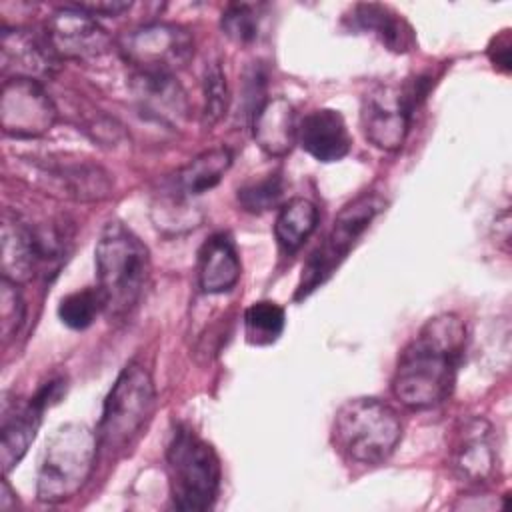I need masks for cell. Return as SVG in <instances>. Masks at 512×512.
I'll return each mask as SVG.
<instances>
[{
    "instance_id": "cell-1",
    "label": "cell",
    "mask_w": 512,
    "mask_h": 512,
    "mask_svg": "<svg viewBox=\"0 0 512 512\" xmlns=\"http://www.w3.org/2000/svg\"><path fill=\"white\" fill-rule=\"evenodd\" d=\"M466 338V324L458 314L442 312L428 318L398 356L392 376L396 400L412 410L442 404L454 390Z\"/></svg>"
},
{
    "instance_id": "cell-2",
    "label": "cell",
    "mask_w": 512,
    "mask_h": 512,
    "mask_svg": "<svg viewBox=\"0 0 512 512\" xmlns=\"http://www.w3.org/2000/svg\"><path fill=\"white\" fill-rule=\"evenodd\" d=\"M94 264L106 318L124 320L134 312L148 286V248L128 226L112 220L96 240Z\"/></svg>"
},
{
    "instance_id": "cell-3",
    "label": "cell",
    "mask_w": 512,
    "mask_h": 512,
    "mask_svg": "<svg viewBox=\"0 0 512 512\" xmlns=\"http://www.w3.org/2000/svg\"><path fill=\"white\" fill-rule=\"evenodd\" d=\"M154 382L138 360L128 362L106 394L102 416L96 426L98 450L120 456L136 444L154 412Z\"/></svg>"
},
{
    "instance_id": "cell-4",
    "label": "cell",
    "mask_w": 512,
    "mask_h": 512,
    "mask_svg": "<svg viewBox=\"0 0 512 512\" xmlns=\"http://www.w3.org/2000/svg\"><path fill=\"white\" fill-rule=\"evenodd\" d=\"M402 438L398 412L380 398L346 400L334 414V446L352 462L376 466L392 456Z\"/></svg>"
},
{
    "instance_id": "cell-5",
    "label": "cell",
    "mask_w": 512,
    "mask_h": 512,
    "mask_svg": "<svg viewBox=\"0 0 512 512\" xmlns=\"http://www.w3.org/2000/svg\"><path fill=\"white\" fill-rule=\"evenodd\" d=\"M170 496L176 510L202 512L214 506L220 490V458L212 444L178 424L166 446Z\"/></svg>"
},
{
    "instance_id": "cell-6",
    "label": "cell",
    "mask_w": 512,
    "mask_h": 512,
    "mask_svg": "<svg viewBox=\"0 0 512 512\" xmlns=\"http://www.w3.org/2000/svg\"><path fill=\"white\" fill-rule=\"evenodd\" d=\"M98 454V438L86 424L70 422L60 426L46 442L36 496L40 502L58 504L74 498L90 478Z\"/></svg>"
},
{
    "instance_id": "cell-7",
    "label": "cell",
    "mask_w": 512,
    "mask_h": 512,
    "mask_svg": "<svg viewBox=\"0 0 512 512\" xmlns=\"http://www.w3.org/2000/svg\"><path fill=\"white\" fill-rule=\"evenodd\" d=\"M384 208L386 200L380 194L364 192L338 212L328 234L302 268L300 282L294 294L296 300H304L306 296H310L338 270V266L346 260L360 236L368 230L374 218L384 212Z\"/></svg>"
},
{
    "instance_id": "cell-8",
    "label": "cell",
    "mask_w": 512,
    "mask_h": 512,
    "mask_svg": "<svg viewBox=\"0 0 512 512\" xmlns=\"http://www.w3.org/2000/svg\"><path fill=\"white\" fill-rule=\"evenodd\" d=\"M120 52L138 72L174 74L194 56L192 34L172 22H150L128 32Z\"/></svg>"
},
{
    "instance_id": "cell-9",
    "label": "cell",
    "mask_w": 512,
    "mask_h": 512,
    "mask_svg": "<svg viewBox=\"0 0 512 512\" xmlns=\"http://www.w3.org/2000/svg\"><path fill=\"white\" fill-rule=\"evenodd\" d=\"M414 108L416 102L406 86L384 82L370 86L360 106L364 138L384 152L398 150L408 136Z\"/></svg>"
},
{
    "instance_id": "cell-10",
    "label": "cell",
    "mask_w": 512,
    "mask_h": 512,
    "mask_svg": "<svg viewBox=\"0 0 512 512\" xmlns=\"http://www.w3.org/2000/svg\"><path fill=\"white\" fill-rule=\"evenodd\" d=\"M56 106L40 82L8 78L0 92V122L6 136L36 138L56 124Z\"/></svg>"
},
{
    "instance_id": "cell-11",
    "label": "cell",
    "mask_w": 512,
    "mask_h": 512,
    "mask_svg": "<svg viewBox=\"0 0 512 512\" xmlns=\"http://www.w3.org/2000/svg\"><path fill=\"white\" fill-rule=\"evenodd\" d=\"M64 380H50L46 382L32 398L24 402H10L4 400L2 404V424H0V462L4 468V474H8L28 452L30 444L36 438V432L42 424L44 410L58 402L62 396Z\"/></svg>"
},
{
    "instance_id": "cell-12",
    "label": "cell",
    "mask_w": 512,
    "mask_h": 512,
    "mask_svg": "<svg viewBox=\"0 0 512 512\" xmlns=\"http://www.w3.org/2000/svg\"><path fill=\"white\" fill-rule=\"evenodd\" d=\"M44 36L60 60L86 62L106 54L112 46L108 32L78 4L56 8L46 20Z\"/></svg>"
},
{
    "instance_id": "cell-13",
    "label": "cell",
    "mask_w": 512,
    "mask_h": 512,
    "mask_svg": "<svg viewBox=\"0 0 512 512\" xmlns=\"http://www.w3.org/2000/svg\"><path fill=\"white\" fill-rule=\"evenodd\" d=\"M0 244L2 278L18 286L30 282L46 260L56 258V248L46 246L38 232H34L24 220H20L16 214H10L8 210L2 216Z\"/></svg>"
},
{
    "instance_id": "cell-14",
    "label": "cell",
    "mask_w": 512,
    "mask_h": 512,
    "mask_svg": "<svg viewBox=\"0 0 512 512\" xmlns=\"http://www.w3.org/2000/svg\"><path fill=\"white\" fill-rule=\"evenodd\" d=\"M60 62L46 36L40 38L26 28H2L0 64L6 80L28 78L40 82L52 78Z\"/></svg>"
},
{
    "instance_id": "cell-15",
    "label": "cell",
    "mask_w": 512,
    "mask_h": 512,
    "mask_svg": "<svg viewBox=\"0 0 512 512\" xmlns=\"http://www.w3.org/2000/svg\"><path fill=\"white\" fill-rule=\"evenodd\" d=\"M450 466L468 484H484L496 470V446L492 426L484 418H468L456 428Z\"/></svg>"
},
{
    "instance_id": "cell-16",
    "label": "cell",
    "mask_w": 512,
    "mask_h": 512,
    "mask_svg": "<svg viewBox=\"0 0 512 512\" xmlns=\"http://www.w3.org/2000/svg\"><path fill=\"white\" fill-rule=\"evenodd\" d=\"M298 144L318 162H336L348 156L352 136L338 110L316 108L298 122Z\"/></svg>"
},
{
    "instance_id": "cell-17",
    "label": "cell",
    "mask_w": 512,
    "mask_h": 512,
    "mask_svg": "<svg viewBox=\"0 0 512 512\" xmlns=\"http://www.w3.org/2000/svg\"><path fill=\"white\" fill-rule=\"evenodd\" d=\"M252 136L258 148L272 158L290 154L298 142V120L292 102L274 96L258 104L252 118Z\"/></svg>"
},
{
    "instance_id": "cell-18",
    "label": "cell",
    "mask_w": 512,
    "mask_h": 512,
    "mask_svg": "<svg viewBox=\"0 0 512 512\" xmlns=\"http://www.w3.org/2000/svg\"><path fill=\"white\" fill-rule=\"evenodd\" d=\"M344 22L350 30L366 32L376 36L388 50L404 54L410 52L416 44L412 26L402 14L392 10L386 4L378 2H360L350 8Z\"/></svg>"
},
{
    "instance_id": "cell-19",
    "label": "cell",
    "mask_w": 512,
    "mask_h": 512,
    "mask_svg": "<svg viewBox=\"0 0 512 512\" xmlns=\"http://www.w3.org/2000/svg\"><path fill=\"white\" fill-rule=\"evenodd\" d=\"M132 88L142 110L154 118L172 126H178L182 120H186L190 104L174 74L136 70L132 76Z\"/></svg>"
},
{
    "instance_id": "cell-20",
    "label": "cell",
    "mask_w": 512,
    "mask_h": 512,
    "mask_svg": "<svg viewBox=\"0 0 512 512\" xmlns=\"http://www.w3.org/2000/svg\"><path fill=\"white\" fill-rule=\"evenodd\" d=\"M242 266L228 234L216 232L198 250V284L204 294L218 296L236 286Z\"/></svg>"
},
{
    "instance_id": "cell-21",
    "label": "cell",
    "mask_w": 512,
    "mask_h": 512,
    "mask_svg": "<svg viewBox=\"0 0 512 512\" xmlns=\"http://www.w3.org/2000/svg\"><path fill=\"white\" fill-rule=\"evenodd\" d=\"M232 166V152L226 146H216L200 152L186 162L176 174L178 192L184 196H198L212 190Z\"/></svg>"
},
{
    "instance_id": "cell-22",
    "label": "cell",
    "mask_w": 512,
    "mask_h": 512,
    "mask_svg": "<svg viewBox=\"0 0 512 512\" xmlns=\"http://www.w3.org/2000/svg\"><path fill=\"white\" fill-rule=\"evenodd\" d=\"M48 172L58 182L60 190L76 200H102L112 192L110 176L98 164H58Z\"/></svg>"
},
{
    "instance_id": "cell-23",
    "label": "cell",
    "mask_w": 512,
    "mask_h": 512,
    "mask_svg": "<svg viewBox=\"0 0 512 512\" xmlns=\"http://www.w3.org/2000/svg\"><path fill=\"white\" fill-rule=\"evenodd\" d=\"M318 226V208L308 198L288 200L274 222V236L282 252H296L316 230Z\"/></svg>"
},
{
    "instance_id": "cell-24",
    "label": "cell",
    "mask_w": 512,
    "mask_h": 512,
    "mask_svg": "<svg viewBox=\"0 0 512 512\" xmlns=\"http://www.w3.org/2000/svg\"><path fill=\"white\" fill-rule=\"evenodd\" d=\"M286 326L284 308L272 300L252 302L244 310V336L250 346L274 344Z\"/></svg>"
},
{
    "instance_id": "cell-25",
    "label": "cell",
    "mask_w": 512,
    "mask_h": 512,
    "mask_svg": "<svg viewBox=\"0 0 512 512\" xmlns=\"http://www.w3.org/2000/svg\"><path fill=\"white\" fill-rule=\"evenodd\" d=\"M100 312L104 314V302L98 288L70 292L58 304V318L72 330H86Z\"/></svg>"
},
{
    "instance_id": "cell-26",
    "label": "cell",
    "mask_w": 512,
    "mask_h": 512,
    "mask_svg": "<svg viewBox=\"0 0 512 512\" xmlns=\"http://www.w3.org/2000/svg\"><path fill=\"white\" fill-rule=\"evenodd\" d=\"M284 194V180L278 172L242 184L236 192V200L242 210L250 214H264L280 204Z\"/></svg>"
},
{
    "instance_id": "cell-27",
    "label": "cell",
    "mask_w": 512,
    "mask_h": 512,
    "mask_svg": "<svg viewBox=\"0 0 512 512\" xmlns=\"http://www.w3.org/2000/svg\"><path fill=\"white\" fill-rule=\"evenodd\" d=\"M220 26L228 38L238 44L256 40L260 30V12L256 4H228L222 12Z\"/></svg>"
},
{
    "instance_id": "cell-28",
    "label": "cell",
    "mask_w": 512,
    "mask_h": 512,
    "mask_svg": "<svg viewBox=\"0 0 512 512\" xmlns=\"http://www.w3.org/2000/svg\"><path fill=\"white\" fill-rule=\"evenodd\" d=\"M230 94L226 76L218 62L206 66L204 72V124H216L228 110Z\"/></svg>"
},
{
    "instance_id": "cell-29",
    "label": "cell",
    "mask_w": 512,
    "mask_h": 512,
    "mask_svg": "<svg viewBox=\"0 0 512 512\" xmlns=\"http://www.w3.org/2000/svg\"><path fill=\"white\" fill-rule=\"evenodd\" d=\"M26 306L24 298L20 294V286L4 280L0 284V334H2V344L6 346L20 330L24 322Z\"/></svg>"
},
{
    "instance_id": "cell-30",
    "label": "cell",
    "mask_w": 512,
    "mask_h": 512,
    "mask_svg": "<svg viewBox=\"0 0 512 512\" xmlns=\"http://www.w3.org/2000/svg\"><path fill=\"white\" fill-rule=\"evenodd\" d=\"M488 56L494 64V68H500L502 72H510V34L504 30L502 34L492 38V44L488 46Z\"/></svg>"
},
{
    "instance_id": "cell-31",
    "label": "cell",
    "mask_w": 512,
    "mask_h": 512,
    "mask_svg": "<svg viewBox=\"0 0 512 512\" xmlns=\"http://www.w3.org/2000/svg\"><path fill=\"white\" fill-rule=\"evenodd\" d=\"M78 6L96 18V16H120L124 10L130 8V2H84Z\"/></svg>"
},
{
    "instance_id": "cell-32",
    "label": "cell",
    "mask_w": 512,
    "mask_h": 512,
    "mask_svg": "<svg viewBox=\"0 0 512 512\" xmlns=\"http://www.w3.org/2000/svg\"><path fill=\"white\" fill-rule=\"evenodd\" d=\"M14 494L10 492V484H8V480L4 478L2 480V490H0V508L2 510H8V508H14V504H10V498H12Z\"/></svg>"
}]
</instances>
